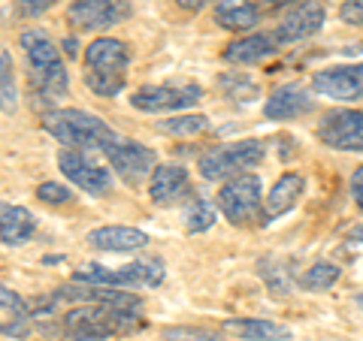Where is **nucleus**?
<instances>
[{
	"label": "nucleus",
	"instance_id": "obj_1",
	"mask_svg": "<svg viewBox=\"0 0 363 341\" xmlns=\"http://www.w3.org/2000/svg\"><path fill=\"white\" fill-rule=\"evenodd\" d=\"M140 311L116 308L106 302H82L61 317V333L67 341H106L112 335H128L143 329Z\"/></svg>",
	"mask_w": 363,
	"mask_h": 341
},
{
	"label": "nucleus",
	"instance_id": "obj_2",
	"mask_svg": "<svg viewBox=\"0 0 363 341\" xmlns=\"http://www.w3.org/2000/svg\"><path fill=\"white\" fill-rule=\"evenodd\" d=\"M43 130L55 136L64 149L76 151H109L118 142V133L109 124L85 109H45L43 112Z\"/></svg>",
	"mask_w": 363,
	"mask_h": 341
},
{
	"label": "nucleus",
	"instance_id": "obj_3",
	"mask_svg": "<svg viewBox=\"0 0 363 341\" xmlns=\"http://www.w3.org/2000/svg\"><path fill=\"white\" fill-rule=\"evenodd\" d=\"M21 49L33 70V94L40 97L43 106H55L70 91V76L61 61V52L55 40L43 28H28L21 33Z\"/></svg>",
	"mask_w": 363,
	"mask_h": 341
},
{
	"label": "nucleus",
	"instance_id": "obj_4",
	"mask_svg": "<svg viewBox=\"0 0 363 341\" xmlns=\"http://www.w3.org/2000/svg\"><path fill=\"white\" fill-rule=\"evenodd\" d=\"M76 284H91V287H157L164 281L161 260H136L128 266H97L88 263L73 272Z\"/></svg>",
	"mask_w": 363,
	"mask_h": 341
},
{
	"label": "nucleus",
	"instance_id": "obj_5",
	"mask_svg": "<svg viewBox=\"0 0 363 341\" xmlns=\"http://www.w3.org/2000/svg\"><path fill=\"white\" fill-rule=\"evenodd\" d=\"M264 161V145L257 139L230 142V145H215L200 157V175L206 181H221L224 175L245 173Z\"/></svg>",
	"mask_w": 363,
	"mask_h": 341
},
{
	"label": "nucleus",
	"instance_id": "obj_6",
	"mask_svg": "<svg viewBox=\"0 0 363 341\" xmlns=\"http://www.w3.org/2000/svg\"><path fill=\"white\" fill-rule=\"evenodd\" d=\"M106 157H109L112 173L130 187L143 185V181L152 178V173L157 169V151L155 149H149V145H143V142H133V139H121V136L106 151Z\"/></svg>",
	"mask_w": 363,
	"mask_h": 341
},
{
	"label": "nucleus",
	"instance_id": "obj_7",
	"mask_svg": "<svg viewBox=\"0 0 363 341\" xmlns=\"http://www.w3.org/2000/svg\"><path fill=\"white\" fill-rule=\"evenodd\" d=\"M203 91L200 85H145L130 94V106L149 115H161V112H182L188 106L200 103Z\"/></svg>",
	"mask_w": 363,
	"mask_h": 341
},
{
	"label": "nucleus",
	"instance_id": "obj_8",
	"mask_svg": "<svg viewBox=\"0 0 363 341\" xmlns=\"http://www.w3.org/2000/svg\"><path fill=\"white\" fill-rule=\"evenodd\" d=\"M130 16V0H73L67 9V25L73 30H106Z\"/></svg>",
	"mask_w": 363,
	"mask_h": 341
},
{
	"label": "nucleus",
	"instance_id": "obj_9",
	"mask_svg": "<svg viewBox=\"0 0 363 341\" xmlns=\"http://www.w3.org/2000/svg\"><path fill=\"white\" fill-rule=\"evenodd\" d=\"M318 139L336 151H363V109H333L318 124Z\"/></svg>",
	"mask_w": 363,
	"mask_h": 341
},
{
	"label": "nucleus",
	"instance_id": "obj_10",
	"mask_svg": "<svg viewBox=\"0 0 363 341\" xmlns=\"http://www.w3.org/2000/svg\"><path fill=\"white\" fill-rule=\"evenodd\" d=\"M58 169L73 181L79 190L91 193V197H106L112 190V173L106 166L94 163L85 151H76V149H64L58 154Z\"/></svg>",
	"mask_w": 363,
	"mask_h": 341
},
{
	"label": "nucleus",
	"instance_id": "obj_11",
	"mask_svg": "<svg viewBox=\"0 0 363 341\" xmlns=\"http://www.w3.org/2000/svg\"><path fill=\"white\" fill-rule=\"evenodd\" d=\"M257 206H260V178L252 173L233 175L218 190V209L233 224H245L257 212Z\"/></svg>",
	"mask_w": 363,
	"mask_h": 341
},
{
	"label": "nucleus",
	"instance_id": "obj_12",
	"mask_svg": "<svg viewBox=\"0 0 363 341\" xmlns=\"http://www.w3.org/2000/svg\"><path fill=\"white\" fill-rule=\"evenodd\" d=\"M312 88L318 94L330 100H363V64H345V67H330V70L315 73Z\"/></svg>",
	"mask_w": 363,
	"mask_h": 341
},
{
	"label": "nucleus",
	"instance_id": "obj_13",
	"mask_svg": "<svg viewBox=\"0 0 363 341\" xmlns=\"http://www.w3.org/2000/svg\"><path fill=\"white\" fill-rule=\"evenodd\" d=\"M130 64L128 42L116 37H97L85 45V73H116L124 76Z\"/></svg>",
	"mask_w": 363,
	"mask_h": 341
},
{
	"label": "nucleus",
	"instance_id": "obj_14",
	"mask_svg": "<svg viewBox=\"0 0 363 341\" xmlns=\"http://www.w3.org/2000/svg\"><path fill=\"white\" fill-rule=\"evenodd\" d=\"M88 245L106 254H133L149 245V233L136 230V226H121V224L97 226V230L88 233Z\"/></svg>",
	"mask_w": 363,
	"mask_h": 341
},
{
	"label": "nucleus",
	"instance_id": "obj_15",
	"mask_svg": "<svg viewBox=\"0 0 363 341\" xmlns=\"http://www.w3.org/2000/svg\"><path fill=\"white\" fill-rule=\"evenodd\" d=\"M324 25V6L315 4V0H306V4H300L294 13H288L285 18H281V25L276 28V42H297V40H306L312 37V33H318Z\"/></svg>",
	"mask_w": 363,
	"mask_h": 341
},
{
	"label": "nucleus",
	"instance_id": "obj_16",
	"mask_svg": "<svg viewBox=\"0 0 363 341\" xmlns=\"http://www.w3.org/2000/svg\"><path fill=\"white\" fill-rule=\"evenodd\" d=\"M315 100L306 94L300 85H281L269 94V100L264 103V115L269 121H291V118H300L306 112H312Z\"/></svg>",
	"mask_w": 363,
	"mask_h": 341
},
{
	"label": "nucleus",
	"instance_id": "obj_17",
	"mask_svg": "<svg viewBox=\"0 0 363 341\" xmlns=\"http://www.w3.org/2000/svg\"><path fill=\"white\" fill-rule=\"evenodd\" d=\"M33 233H37V218L25 206L0 202V242L6 248H18L30 242Z\"/></svg>",
	"mask_w": 363,
	"mask_h": 341
},
{
	"label": "nucleus",
	"instance_id": "obj_18",
	"mask_svg": "<svg viewBox=\"0 0 363 341\" xmlns=\"http://www.w3.org/2000/svg\"><path fill=\"white\" fill-rule=\"evenodd\" d=\"M188 187V169L179 163H157V169L149 178V197L155 206H169L182 197Z\"/></svg>",
	"mask_w": 363,
	"mask_h": 341
},
{
	"label": "nucleus",
	"instance_id": "obj_19",
	"mask_svg": "<svg viewBox=\"0 0 363 341\" xmlns=\"http://www.w3.org/2000/svg\"><path fill=\"white\" fill-rule=\"evenodd\" d=\"M303 190H306L303 175L300 173H285L276 181V185H272V190L264 197V218L272 221V218H279V214L291 212L300 202Z\"/></svg>",
	"mask_w": 363,
	"mask_h": 341
},
{
	"label": "nucleus",
	"instance_id": "obj_20",
	"mask_svg": "<svg viewBox=\"0 0 363 341\" xmlns=\"http://www.w3.org/2000/svg\"><path fill=\"white\" fill-rule=\"evenodd\" d=\"M276 52H279V42H276L272 33H252V37H242V40L227 45L224 61H230V64H260V61L272 58Z\"/></svg>",
	"mask_w": 363,
	"mask_h": 341
},
{
	"label": "nucleus",
	"instance_id": "obj_21",
	"mask_svg": "<svg viewBox=\"0 0 363 341\" xmlns=\"http://www.w3.org/2000/svg\"><path fill=\"white\" fill-rule=\"evenodd\" d=\"M227 333L240 335L242 341H288L291 329L276 320H264V317H242V320H227Z\"/></svg>",
	"mask_w": 363,
	"mask_h": 341
},
{
	"label": "nucleus",
	"instance_id": "obj_22",
	"mask_svg": "<svg viewBox=\"0 0 363 341\" xmlns=\"http://www.w3.org/2000/svg\"><path fill=\"white\" fill-rule=\"evenodd\" d=\"M257 6L252 0H221L215 6V21L227 30H248L257 25Z\"/></svg>",
	"mask_w": 363,
	"mask_h": 341
},
{
	"label": "nucleus",
	"instance_id": "obj_23",
	"mask_svg": "<svg viewBox=\"0 0 363 341\" xmlns=\"http://www.w3.org/2000/svg\"><path fill=\"white\" fill-rule=\"evenodd\" d=\"M18 109V82H16V61L6 45H0V112L16 115Z\"/></svg>",
	"mask_w": 363,
	"mask_h": 341
},
{
	"label": "nucleus",
	"instance_id": "obj_24",
	"mask_svg": "<svg viewBox=\"0 0 363 341\" xmlns=\"http://www.w3.org/2000/svg\"><path fill=\"white\" fill-rule=\"evenodd\" d=\"M161 133H167V136H197V133H203L209 127V118L206 115H179V118H164V121H157L155 124Z\"/></svg>",
	"mask_w": 363,
	"mask_h": 341
},
{
	"label": "nucleus",
	"instance_id": "obj_25",
	"mask_svg": "<svg viewBox=\"0 0 363 341\" xmlns=\"http://www.w3.org/2000/svg\"><path fill=\"white\" fill-rule=\"evenodd\" d=\"M218 85L224 94H230V100H240V103H248V100H255L257 97V82H252V79H245V76H236V73H224L218 79Z\"/></svg>",
	"mask_w": 363,
	"mask_h": 341
},
{
	"label": "nucleus",
	"instance_id": "obj_26",
	"mask_svg": "<svg viewBox=\"0 0 363 341\" xmlns=\"http://www.w3.org/2000/svg\"><path fill=\"white\" fill-rule=\"evenodd\" d=\"M336 281H339V269L333 263H315L312 269H306L300 275V284L306 290H327Z\"/></svg>",
	"mask_w": 363,
	"mask_h": 341
},
{
	"label": "nucleus",
	"instance_id": "obj_27",
	"mask_svg": "<svg viewBox=\"0 0 363 341\" xmlns=\"http://www.w3.org/2000/svg\"><path fill=\"white\" fill-rule=\"evenodd\" d=\"M215 224V206L206 200H194L185 212V226L188 233H206L209 226Z\"/></svg>",
	"mask_w": 363,
	"mask_h": 341
},
{
	"label": "nucleus",
	"instance_id": "obj_28",
	"mask_svg": "<svg viewBox=\"0 0 363 341\" xmlns=\"http://www.w3.org/2000/svg\"><path fill=\"white\" fill-rule=\"evenodd\" d=\"M85 85L94 91L97 97H118L128 79L124 76H116V73H85Z\"/></svg>",
	"mask_w": 363,
	"mask_h": 341
},
{
	"label": "nucleus",
	"instance_id": "obj_29",
	"mask_svg": "<svg viewBox=\"0 0 363 341\" xmlns=\"http://www.w3.org/2000/svg\"><path fill=\"white\" fill-rule=\"evenodd\" d=\"M37 197L45 202V206H67V202H73V190L58 185V181H43L37 187Z\"/></svg>",
	"mask_w": 363,
	"mask_h": 341
},
{
	"label": "nucleus",
	"instance_id": "obj_30",
	"mask_svg": "<svg viewBox=\"0 0 363 341\" xmlns=\"http://www.w3.org/2000/svg\"><path fill=\"white\" fill-rule=\"evenodd\" d=\"M161 338L164 341H218L209 329H194V326H167Z\"/></svg>",
	"mask_w": 363,
	"mask_h": 341
},
{
	"label": "nucleus",
	"instance_id": "obj_31",
	"mask_svg": "<svg viewBox=\"0 0 363 341\" xmlns=\"http://www.w3.org/2000/svg\"><path fill=\"white\" fill-rule=\"evenodd\" d=\"M55 4H58V0H16V9H18V16H25V18H40L49 13Z\"/></svg>",
	"mask_w": 363,
	"mask_h": 341
},
{
	"label": "nucleus",
	"instance_id": "obj_32",
	"mask_svg": "<svg viewBox=\"0 0 363 341\" xmlns=\"http://www.w3.org/2000/svg\"><path fill=\"white\" fill-rule=\"evenodd\" d=\"M0 308H6V311H13L16 317H21V314H28V305H25V299L18 296V293H13L9 287H4L0 284Z\"/></svg>",
	"mask_w": 363,
	"mask_h": 341
},
{
	"label": "nucleus",
	"instance_id": "obj_33",
	"mask_svg": "<svg viewBox=\"0 0 363 341\" xmlns=\"http://www.w3.org/2000/svg\"><path fill=\"white\" fill-rule=\"evenodd\" d=\"M339 16H342V21H348V25H363V0H345Z\"/></svg>",
	"mask_w": 363,
	"mask_h": 341
},
{
	"label": "nucleus",
	"instance_id": "obj_34",
	"mask_svg": "<svg viewBox=\"0 0 363 341\" xmlns=\"http://www.w3.org/2000/svg\"><path fill=\"white\" fill-rule=\"evenodd\" d=\"M351 193H354L357 206L363 209V166H360V169H354V175H351Z\"/></svg>",
	"mask_w": 363,
	"mask_h": 341
},
{
	"label": "nucleus",
	"instance_id": "obj_35",
	"mask_svg": "<svg viewBox=\"0 0 363 341\" xmlns=\"http://www.w3.org/2000/svg\"><path fill=\"white\" fill-rule=\"evenodd\" d=\"M179 6H185V9H200L203 4H206V0H176Z\"/></svg>",
	"mask_w": 363,
	"mask_h": 341
},
{
	"label": "nucleus",
	"instance_id": "obj_36",
	"mask_svg": "<svg viewBox=\"0 0 363 341\" xmlns=\"http://www.w3.org/2000/svg\"><path fill=\"white\" fill-rule=\"evenodd\" d=\"M351 242H360V245H363V224L351 230Z\"/></svg>",
	"mask_w": 363,
	"mask_h": 341
},
{
	"label": "nucleus",
	"instance_id": "obj_37",
	"mask_svg": "<svg viewBox=\"0 0 363 341\" xmlns=\"http://www.w3.org/2000/svg\"><path fill=\"white\" fill-rule=\"evenodd\" d=\"M264 4H269V6H285V4H294V0H264Z\"/></svg>",
	"mask_w": 363,
	"mask_h": 341
},
{
	"label": "nucleus",
	"instance_id": "obj_38",
	"mask_svg": "<svg viewBox=\"0 0 363 341\" xmlns=\"http://www.w3.org/2000/svg\"><path fill=\"white\" fill-rule=\"evenodd\" d=\"M357 302H360V305H363V290H360V293H357Z\"/></svg>",
	"mask_w": 363,
	"mask_h": 341
}]
</instances>
